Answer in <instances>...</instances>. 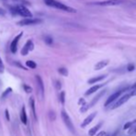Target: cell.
<instances>
[{
	"instance_id": "6da1fadb",
	"label": "cell",
	"mask_w": 136,
	"mask_h": 136,
	"mask_svg": "<svg viewBox=\"0 0 136 136\" xmlns=\"http://www.w3.org/2000/svg\"><path fill=\"white\" fill-rule=\"evenodd\" d=\"M11 13L14 15H19L23 18H32L33 13L31 12V10H29L24 5H16L12 6L10 8Z\"/></svg>"
},
{
	"instance_id": "7a4b0ae2",
	"label": "cell",
	"mask_w": 136,
	"mask_h": 136,
	"mask_svg": "<svg viewBox=\"0 0 136 136\" xmlns=\"http://www.w3.org/2000/svg\"><path fill=\"white\" fill-rule=\"evenodd\" d=\"M45 3L48 7H51V8H54V9H56L67 11V12H70V13H76V9L65 5V4H63V3H60V2H58L56 0H45Z\"/></svg>"
},
{
	"instance_id": "3957f363",
	"label": "cell",
	"mask_w": 136,
	"mask_h": 136,
	"mask_svg": "<svg viewBox=\"0 0 136 136\" xmlns=\"http://www.w3.org/2000/svg\"><path fill=\"white\" fill-rule=\"evenodd\" d=\"M61 117H62V119H63V121H64L65 125L67 126V128H68L72 133H75V130H74L73 123L71 121L70 116L68 115V113L66 112L65 110H62V111H61Z\"/></svg>"
},
{
	"instance_id": "277c9868",
	"label": "cell",
	"mask_w": 136,
	"mask_h": 136,
	"mask_svg": "<svg viewBox=\"0 0 136 136\" xmlns=\"http://www.w3.org/2000/svg\"><path fill=\"white\" fill-rule=\"evenodd\" d=\"M42 19H32V18H26V19L19 20L18 22V25L19 26H29V25H35V24L41 23Z\"/></svg>"
},
{
	"instance_id": "5b68a950",
	"label": "cell",
	"mask_w": 136,
	"mask_h": 136,
	"mask_svg": "<svg viewBox=\"0 0 136 136\" xmlns=\"http://www.w3.org/2000/svg\"><path fill=\"white\" fill-rule=\"evenodd\" d=\"M122 2V0H106V1H101V2H94L90 3V5H97V6H117L119 5Z\"/></svg>"
},
{
	"instance_id": "8992f818",
	"label": "cell",
	"mask_w": 136,
	"mask_h": 136,
	"mask_svg": "<svg viewBox=\"0 0 136 136\" xmlns=\"http://www.w3.org/2000/svg\"><path fill=\"white\" fill-rule=\"evenodd\" d=\"M129 88H124L123 90H119V91H118V92H116V93H114L113 94H111L109 97H108V99L107 100V102L105 103V106L106 107H108V106H109L111 103H113L114 101H116V99H118L119 96H120V94L123 93V92H125L126 90H128Z\"/></svg>"
},
{
	"instance_id": "52a82bcc",
	"label": "cell",
	"mask_w": 136,
	"mask_h": 136,
	"mask_svg": "<svg viewBox=\"0 0 136 136\" xmlns=\"http://www.w3.org/2000/svg\"><path fill=\"white\" fill-rule=\"evenodd\" d=\"M33 48H34V45H33V41H32V40H28V41L26 42V44L24 45V46L22 47L20 54H21L22 56H26V55H28L31 51H33Z\"/></svg>"
},
{
	"instance_id": "ba28073f",
	"label": "cell",
	"mask_w": 136,
	"mask_h": 136,
	"mask_svg": "<svg viewBox=\"0 0 136 136\" xmlns=\"http://www.w3.org/2000/svg\"><path fill=\"white\" fill-rule=\"evenodd\" d=\"M22 34H23L22 32L19 33L18 35H16V37H15L14 39H13V41L11 42V44H10V51H11V53L15 54V53L17 52L18 44H19V41L20 40V38H21V36H22Z\"/></svg>"
},
{
	"instance_id": "9c48e42d",
	"label": "cell",
	"mask_w": 136,
	"mask_h": 136,
	"mask_svg": "<svg viewBox=\"0 0 136 136\" xmlns=\"http://www.w3.org/2000/svg\"><path fill=\"white\" fill-rule=\"evenodd\" d=\"M131 94H125V95H123V96H121V97H119V98H118V100L116 101V103L114 104V106H113L112 109H115V108H118V107H120V106H122L123 104H125L130 99V97H131Z\"/></svg>"
},
{
	"instance_id": "30bf717a",
	"label": "cell",
	"mask_w": 136,
	"mask_h": 136,
	"mask_svg": "<svg viewBox=\"0 0 136 136\" xmlns=\"http://www.w3.org/2000/svg\"><path fill=\"white\" fill-rule=\"evenodd\" d=\"M35 80H36V82H37V86L38 89L40 91V94L42 95V97L44 96V93H45V86H44V82H43V80L41 78V76L39 75H35Z\"/></svg>"
},
{
	"instance_id": "8fae6325",
	"label": "cell",
	"mask_w": 136,
	"mask_h": 136,
	"mask_svg": "<svg viewBox=\"0 0 136 136\" xmlns=\"http://www.w3.org/2000/svg\"><path fill=\"white\" fill-rule=\"evenodd\" d=\"M95 116H96V112L92 113L91 115H89V116H88V117L86 118L84 120H83V122L82 123V128H84V127H86L87 125H89L90 123L94 120V118H95Z\"/></svg>"
},
{
	"instance_id": "7c38bea8",
	"label": "cell",
	"mask_w": 136,
	"mask_h": 136,
	"mask_svg": "<svg viewBox=\"0 0 136 136\" xmlns=\"http://www.w3.org/2000/svg\"><path fill=\"white\" fill-rule=\"evenodd\" d=\"M108 63H109V60H102V61H99L97 62L95 66H94V70L95 71H99V70H101V69H104L105 67H107L108 65Z\"/></svg>"
},
{
	"instance_id": "4fadbf2b",
	"label": "cell",
	"mask_w": 136,
	"mask_h": 136,
	"mask_svg": "<svg viewBox=\"0 0 136 136\" xmlns=\"http://www.w3.org/2000/svg\"><path fill=\"white\" fill-rule=\"evenodd\" d=\"M105 93H106V91H105V90H104V91H102L101 93H99V94H97V95H96L95 97H94V100H92V101L90 102L89 105H87V106H88V108H92L93 106H94V105L96 104V102H97V101H98L99 99H100V97H102V96H103L104 94H105Z\"/></svg>"
},
{
	"instance_id": "5bb4252c",
	"label": "cell",
	"mask_w": 136,
	"mask_h": 136,
	"mask_svg": "<svg viewBox=\"0 0 136 136\" xmlns=\"http://www.w3.org/2000/svg\"><path fill=\"white\" fill-rule=\"evenodd\" d=\"M103 86V84H96V85H94L93 87H91L90 89H88L86 92H85V95H90V94H94V93H95L96 91L98 89H100L101 87Z\"/></svg>"
},
{
	"instance_id": "9a60e30c",
	"label": "cell",
	"mask_w": 136,
	"mask_h": 136,
	"mask_svg": "<svg viewBox=\"0 0 136 136\" xmlns=\"http://www.w3.org/2000/svg\"><path fill=\"white\" fill-rule=\"evenodd\" d=\"M20 120L23 123L24 125L27 124V114H26V108L25 107L21 108V112H20Z\"/></svg>"
},
{
	"instance_id": "2e32d148",
	"label": "cell",
	"mask_w": 136,
	"mask_h": 136,
	"mask_svg": "<svg viewBox=\"0 0 136 136\" xmlns=\"http://www.w3.org/2000/svg\"><path fill=\"white\" fill-rule=\"evenodd\" d=\"M30 107L32 108V113H33V118H34V119L36 120V119H37V117H36V110H35V102H34L33 97H31V99H30Z\"/></svg>"
},
{
	"instance_id": "e0dca14e",
	"label": "cell",
	"mask_w": 136,
	"mask_h": 136,
	"mask_svg": "<svg viewBox=\"0 0 136 136\" xmlns=\"http://www.w3.org/2000/svg\"><path fill=\"white\" fill-rule=\"evenodd\" d=\"M106 77H107V75H100V76H97V77H94V78H92V79H90V80L88 81V83H89V84L95 83V82H100V81H102L103 79H105Z\"/></svg>"
},
{
	"instance_id": "ac0fdd59",
	"label": "cell",
	"mask_w": 136,
	"mask_h": 136,
	"mask_svg": "<svg viewBox=\"0 0 136 136\" xmlns=\"http://www.w3.org/2000/svg\"><path fill=\"white\" fill-rule=\"evenodd\" d=\"M101 125H102V123H98L97 125H95V126L94 127V128H92L91 130L89 131V132H88V134H89L90 136H94L95 135V133H96V131L99 130V128L101 127Z\"/></svg>"
},
{
	"instance_id": "d6986e66",
	"label": "cell",
	"mask_w": 136,
	"mask_h": 136,
	"mask_svg": "<svg viewBox=\"0 0 136 136\" xmlns=\"http://www.w3.org/2000/svg\"><path fill=\"white\" fill-rule=\"evenodd\" d=\"M26 66L28 67L29 69H36V67H37V64L33 60H28L26 61Z\"/></svg>"
},
{
	"instance_id": "ffe728a7",
	"label": "cell",
	"mask_w": 136,
	"mask_h": 136,
	"mask_svg": "<svg viewBox=\"0 0 136 136\" xmlns=\"http://www.w3.org/2000/svg\"><path fill=\"white\" fill-rule=\"evenodd\" d=\"M11 92H12V88H11V87L7 88V89H6L5 91L3 92V94H1V99H5L6 97H7V96H8V95H9V94L11 93Z\"/></svg>"
},
{
	"instance_id": "44dd1931",
	"label": "cell",
	"mask_w": 136,
	"mask_h": 136,
	"mask_svg": "<svg viewBox=\"0 0 136 136\" xmlns=\"http://www.w3.org/2000/svg\"><path fill=\"white\" fill-rule=\"evenodd\" d=\"M58 72L63 76H68V74H69V71H68V70L66 68H59L58 69Z\"/></svg>"
},
{
	"instance_id": "7402d4cb",
	"label": "cell",
	"mask_w": 136,
	"mask_h": 136,
	"mask_svg": "<svg viewBox=\"0 0 136 136\" xmlns=\"http://www.w3.org/2000/svg\"><path fill=\"white\" fill-rule=\"evenodd\" d=\"M65 92L64 91H62L60 93V95H59V101H60V103L62 104V105H64L65 104Z\"/></svg>"
},
{
	"instance_id": "603a6c76",
	"label": "cell",
	"mask_w": 136,
	"mask_h": 136,
	"mask_svg": "<svg viewBox=\"0 0 136 136\" xmlns=\"http://www.w3.org/2000/svg\"><path fill=\"white\" fill-rule=\"evenodd\" d=\"M45 42L46 43L47 45H52L53 44V38L51 36H49V35H47L45 37Z\"/></svg>"
},
{
	"instance_id": "cb8c5ba5",
	"label": "cell",
	"mask_w": 136,
	"mask_h": 136,
	"mask_svg": "<svg viewBox=\"0 0 136 136\" xmlns=\"http://www.w3.org/2000/svg\"><path fill=\"white\" fill-rule=\"evenodd\" d=\"M23 89L25 90V92H26L27 94H30V93H32V92H33L32 87H31V86H29V85H27V84H23Z\"/></svg>"
},
{
	"instance_id": "d4e9b609",
	"label": "cell",
	"mask_w": 136,
	"mask_h": 136,
	"mask_svg": "<svg viewBox=\"0 0 136 136\" xmlns=\"http://www.w3.org/2000/svg\"><path fill=\"white\" fill-rule=\"evenodd\" d=\"M4 71H5V66H4L3 60H2L1 57H0V73H3Z\"/></svg>"
},
{
	"instance_id": "484cf974",
	"label": "cell",
	"mask_w": 136,
	"mask_h": 136,
	"mask_svg": "<svg viewBox=\"0 0 136 136\" xmlns=\"http://www.w3.org/2000/svg\"><path fill=\"white\" fill-rule=\"evenodd\" d=\"M134 69H135V66L133 65V64H129L128 67H127V71H133Z\"/></svg>"
},
{
	"instance_id": "4316f807",
	"label": "cell",
	"mask_w": 136,
	"mask_h": 136,
	"mask_svg": "<svg viewBox=\"0 0 136 136\" xmlns=\"http://www.w3.org/2000/svg\"><path fill=\"white\" fill-rule=\"evenodd\" d=\"M132 124H133L132 122H127L126 124L124 125V127H123V129H124V130H128L129 128H131V125H132Z\"/></svg>"
},
{
	"instance_id": "83f0119b",
	"label": "cell",
	"mask_w": 136,
	"mask_h": 136,
	"mask_svg": "<svg viewBox=\"0 0 136 136\" xmlns=\"http://www.w3.org/2000/svg\"><path fill=\"white\" fill-rule=\"evenodd\" d=\"M55 85H56V90H60V88H61V82H59V81H56V83H55Z\"/></svg>"
},
{
	"instance_id": "f1b7e54d",
	"label": "cell",
	"mask_w": 136,
	"mask_h": 136,
	"mask_svg": "<svg viewBox=\"0 0 136 136\" xmlns=\"http://www.w3.org/2000/svg\"><path fill=\"white\" fill-rule=\"evenodd\" d=\"M50 118H51V120H54L55 118H56V114L55 112H50Z\"/></svg>"
},
{
	"instance_id": "f546056e",
	"label": "cell",
	"mask_w": 136,
	"mask_h": 136,
	"mask_svg": "<svg viewBox=\"0 0 136 136\" xmlns=\"http://www.w3.org/2000/svg\"><path fill=\"white\" fill-rule=\"evenodd\" d=\"M85 101L83 98H81L80 100H79V105H82V106H83V105H85Z\"/></svg>"
},
{
	"instance_id": "4dcf8cb0",
	"label": "cell",
	"mask_w": 136,
	"mask_h": 136,
	"mask_svg": "<svg viewBox=\"0 0 136 136\" xmlns=\"http://www.w3.org/2000/svg\"><path fill=\"white\" fill-rule=\"evenodd\" d=\"M6 117H7V119L9 120V111L6 110Z\"/></svg>"
},
{
	"instance_id": "1f68e13d",
	"label": "cell",
	"mask_w": 136,
	"mask_h": 136,
	"mask_svg": "<svg viewBox=\"0 0 136 136\" xmlns=\"http://www.w3.org/2000/svg\"><path fill=\"white\" fill-rule=\"evenodd\" d=\"M106 135V132L105 131H101V132H99L98 134H97V136H105Z\"/></svg>"
},
{
	"instance_id": "d6a6232c",
	"label": "cell",
	"mask_w": 136,
	"mask_h": 136,
	"mask_svg": "<svg viewBox=\"0 0 136 136\" xmlns=\"http://www.w3.org/2000/svg\"><path fill=\"white\" fill-rule=\"evenodd\" d=\"M131 90L136 89V82H135V83H134V84H133V85H132V86H131Z\"/></svg>"
},
{
	"instance_id": "836d02e7",
	"label": "cell",
	"mask_w": 136,
	"mask_h": 136,
	"mask_svg": "<svg viewBox=\"0 0 136 136\" xmlns=\"http://www.w3.org/2000/svg\"><path fill=\"white\" fill-rule=\"evenodd\" d=\"M105 136H109V135H108V134H106V135H105Z\"/></svg>"
}]
</instances>
